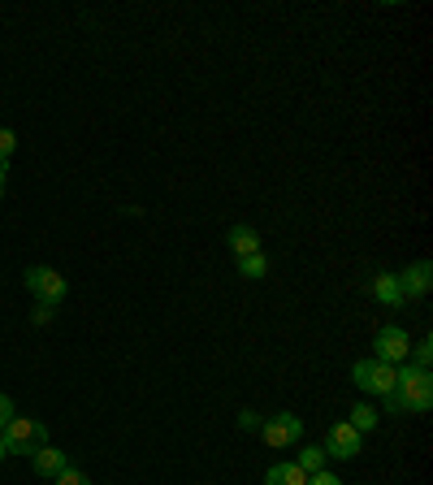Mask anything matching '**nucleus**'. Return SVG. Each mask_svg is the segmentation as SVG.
<instances>
[{
	"label": "nucleus",
	"instance_id": "1",
	"mask_svg": "<svg viewBox=\"0 0 433 485\" xmlns=\"http://www.w3.org/2000/svg\"><path fill=\"white\" fill-rule=\"evenodd\" d=\"M394 399L403 412H429L433 408V377L429 368H416V364H399L394 368Z\"/></svg>",
	"mask_w": 433,
	"mask_h": 485
},
{
	"label": "nucleus",
	"instance_id": "2",
	"mask_svg": "<svg viewBox=\"0 0 433 485\" xmlns=\"http://www.w3.org/2000/svg\"><path fill=\"white\" fill-rule=\"evenodd\" d=\"M4 451L9 455H35L40 446H49V425H40V420H31V416H13L4 429Z\"/></svg>",
	"mask_w": 433,
	"mask_h": 485
},
{
	"label": "nucleus",
	"instance_id": "3",
	"mask_svg": "<svg viewBox=\"0 0 433 485\" xmlns=\"http://www.w3.org/2000/svg\"><path fill=\"white\" fill-rule=\"evenodd\" d=\"M351 382L364 390V394H394V364H382V360H360L351 368Z\"/></svg>",
	"mask_w": 433,
	"mask_h": 485
},
{
	"label": "nucleus",
	"instance_id": "4",
	"mask_svg": "<svg viewBox=\"0 0 433 485\" xmlns=\"http://www.w3.org/2000/svg\"><path fill=\"white\" fill-rule=\"evenodd\" d=\"M26 291L35 295L40 304H61V299H66V291H70V282H66L57 269L35 265V269H26Z\"/></svg>",
	"mask_w": 433,
	"mask_h": 485
},
{
	"label": "nucleus",
	"instance_id": "5",
	"mask_svg": "<svg viewBox=\"0 0 433 485\" xmlns=\"http://www.w3.org/2000/svg\"><path fill=\"white\" fill-rule=\"evenodd\" d=\"M408 356H411V342H408V334L399 330V325H385L382 334L373 339V360H382V364H408Z\"/></svg>",
	"mask_w": 433,
	"mask_h": 485
},
{
	"label": "nucleus",
	"instance_id": "6",
	"mask_svg": "<svg viewBox=\"0 0 433 485\" xmlns=\"http://www.w3.org/2000/svg\"><path fill=\"white\" fill-rule=\"evenodd\" d=\"M261 437H265L269 446H295V442L304 437V420L295 412H278L261 425Z\"/></svg>",
	"mask_w": 433,
	"mask_h": 485
},
{
	"label": "nucleus",
	"instance_id": "7",
	"mask_svg": "<svg viewBox=\"0 0 433 485\" xmlns=\"http://www.w3.org/2000/svg\"><path fill=\"white\" fill-rule=\"evenodd\" d=\"M360 437L364 434H356L347 420H338L334 429H330V437H325V446H321V451H325V455H334V460H356V455H360Z\"/></svg>",
	"mask_w": 433,
	"mask_h": 485
},
{
	"label": "nucleus",
	"instance_id": "8",
	"mask_svg": "<svg viewBox=\"0 0 433 485\" xmlns=\"http://www.w3.org/2000/svg\"><path fill=\"white\" fill-rule=\"evenodd\" d=\"M399 287H403V304H408V299H420V295H429L433 265H429V260H416V265H408V273H399Z\"/></svg>",
	"mask_w": 433,
	"mask_h": 485
},
{
	"label": "nucleus",
	"instance_id": "9",
	"mask_svg": "<svg viewBox=\"0 0 433 485\" xmlns=\"http://www.w3.org/2000/svg\"><path fill=\"white\" fill-rule=\"evenodd\" d=\"M31 463H35V472H40V477H61V472H66V468H70V460H66V451H61V446H40V451H35V455H31Z\"/></svg>",
	"mask_w": 433,
	"mask_h": 485
},
{
	"label": "nucleus",
	"instance_id": "10",
	"mask_svg": "<svg viewBox=\"0 0 433 485\" xmlns=\"http://www.w3.org/2000/svg\"><path fill=\"white\" fill-rule=\"evenodd\" d=\"M368 291H373V299L385 304V308H403V287H399V273H377V278L368 282Z\"/></svg>",
	"mask_w": 433,
	"mask_h": 485
},
{
	"label": "nucleus",
	"instance_id": "11",
	"mask_svg": "<svg viewBox=\"0 0 433 485\" xmlns=\"http://www.w3.org/2000/svg\"><path fill=\"white\" fill-rule=\"evenodd\" d=\"M225 242H230V251H234L239 260H243V256H256V251H261V234H256L252 225H230Z\"/></svg>",
	"mask_w": 433,
	"mask_h": 485
},
{
	"label": "nucleus",
	"instance_id": "12",
	"mask_svg": "<svg viewBox=\"0 0 433 485\" xmlns=\"http://www.w3.org/2000/svg\"><path fill=\"white\" fill-rule=\"evenodd\" d=\"M265 485H308V472L299 463H273L265 472Z\"/></svg>",
	"mask_w": 433,
	"mask_h": 485
},
{
	"label": "nucleus",
	"instance_id": "13",
	"mask_svg": "<svg viewBox=\"0 0 433 485\" xmlns=\"http://www.w3.org/2000/svg\"><path fill=\"white\" fill-rule=\"evenodd\" d=\"M347 425H351L356 434H373V429H377V412H373V403H356Z\"/></svg>",
	"mask_w": 433,
	"mask_h": 485
},
{
	"label": "nucleus",
	"instance_id": "14",
	"mask_svg": "<svg viewBox=\"0 0 433 485\" xmlns=\"http://www.w3.org/2000/svg\"><path fill=\"white\" fill-rule=\"evenodd\" d=\"M239 273H243V278H252V282H256V278H265V273H269V256H265V251H256V256H243Z\"/></svg>",
	"mask_w": 433,
	"mask_h": 485
},
{
	"label": "nucleus",
	"instance_id": "15",
	"mask_svg": "<svg viewBox=\"0 0 433 485\" xmlns=\"http://www.w3.org/2000/svg\"><path fill=\"white\" fill-rule=\"evenodd\" d=\"M295 463H299V468L313 477V472H321V468H325V451H321V446H304V455H299Z\"/></svg>",
	"mask_w": 433,
	"mask_h": 485
},
{
	"label": "nucleus",
	"instance_id": "16",
	"mask_svg": "<svg viewBox=\"0 0 433 485\" xmlns=\"http://www.w3.org/2000/svg\"><path fill=\"white\" fill-rule=\"evenodd\" d=\"M429 360H433V339L411 342V356H408V364H416V368H429Z\"/></svg>",
	"mask_w": 433,
	"mask_h": 485
},
{
	"label": "nucleus",
	"instance_id": "17",
	"mask_svg": "<svg viewBox=\"0 0 433 485\" xmlns=\"http://www.w3.org/2000/svg\"><path fill=\"white\" fill-rule=\"evenodd\" d=\"M13 147H18V135H13L9 126H0V165H9V156H13Z\"/></svg>",
	"mask_w": 433,
	"mask_h": 485
},
{
	"label": "nucleus",
	"instance_id": "18",
	"mask_svg": "<svg viewBox=\"0 0 433 485\" xmlns=\"http://www.w3.org/2000/svg\"><path fill=\"white\" fill-rule=\"evenodd\" d=\"M52 485H92V477H87V472H78V468H66L61 477H52Z\"/></svg>",
	"mask_w": 433,
	"mask_h": 485
},
{
	"label": "nucleus",
	"instance_id": "19",
	"mask_svg": "<svg viewBox=\"0 0 433 485\" xmlns=\"http://www.w3.org/2000/svg\"><path fill=\"white\" fill-rule=\"evenodd\" d=\"M13 416H18V412H13V399H9V394H0V429H4Z\"/></svg>",
	"mask_w": 433,
	"mask_h": 485
},
{
	"label": "nucleus",
	"instance_id": "20",
	"mask_svg": "<svg viewBox=\"0 0 433 485\" xmlns=\"http://www.w3.org/2000/svg\"><path fill=\"white\" fill-rule=\"evenodd\" d=\"M308 485H342L334 477V472H325V468H321V472H313V477H308Z\"/></svg>",
	"mask_w": 433,
	"mask_h": 485
},
{
	"label": "nucleus",
	"instance_id": "21",
	"mask_svg": "<svg viewBox=\"0 0 433 485\" xmlns=\"http://www.w3.org/2000/svg\"><path fill=\"white\" fill-rule=\"evenodd\" d=\"M52 308H57V304H40V308H35V321H40V325H49V321H52Z\"/></svg>",
	"mask_w": 433,
	"mask_h": 485
},
{
	"label": "nucleus",
	"instance_id": "22",
	"mask_svg": "<svg viewBox=\"0 0 433 485\" xmlns=\"http://www.w3.org/2000/svg\"><path fill=\"white\" fill-rule=\"evenodd\" d=\"M4 178H9V165H0V195H4Z\"/></svg>",
	"mask_w": 433,
	"mask_h": 485
},
{
	"label": "nucleus",
	"instance_id": "23",
	"mask_svg": "<svg viewBox=\"0 0 433 485\" xmlns=\"http://www.w3.org/2000/svg\"><path fill=\"white\" fill-rule=\"evenodd\" d=\"M4 455H9V451H4V437H0V460H4Z\"/></svg>",
	"mask_w": 433,
	"mask_h": 485
}]
</instances>
